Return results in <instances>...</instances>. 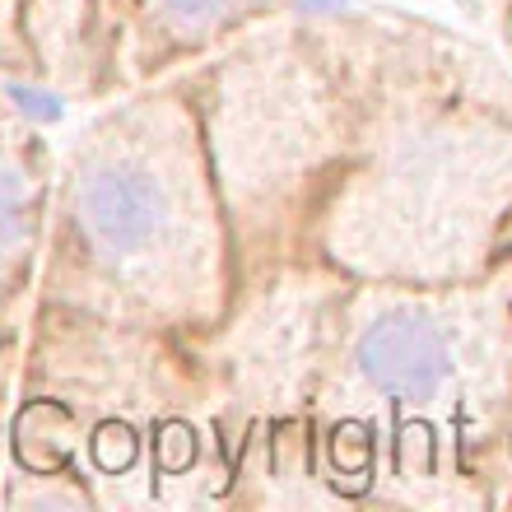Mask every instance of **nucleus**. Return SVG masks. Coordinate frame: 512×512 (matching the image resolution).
Masks as SVG:
<instances>
[{
	"label": "nucleus",
	"mask_w": 512,
	"mask_h": 512,
	"mask_svg": "<svg viewBox=\"0 0 512 512\" xmlns=\"http://www.w3.org/2000/svg\"><path fill=\"white\" fill-rule=\"evenodd\" d=\"M80 224L103 252L131 256L168 224V191L140 163H98L80 187Z\"/></svg>",
	"instance_id": "1"
},
{
	"label": "nucleus",
	"mask_w": 512,
	"mask_h": 512,
	"mask_svg": "<svg viewBox=\"0 0 512 512\" xmlns=\"http://www.w3.org/2000/svg\"><path fill=\"white\" fill-rule=\"evenodd\" d=\"M359 368L387 396L433 401L452 373V354H447V340L438 336V326H429L415 312H391L364 331Z\"/></svg>",
	"instance_id": "2"
},
{
	"label": "nucleus",
	"mask_w": 512,
	"mask_h": 512,
	"mask_svg": "<svg viewBox=\"0 0 512 512\" xmlns=\"http://www.w3.org/2000/svg\"><path fill=\"white\" fill-rule=\"evenodd\" d=\"M28 201H33V191H28V173L10 154H0V252H10L28 229Z\"/></svg>",
	"instance_id": "3"
},
{
	"label": "nucleus",
	"mask_w": 512,
	"mask_h": 512,
	"mask_svg": "<svg viewBox=\"0 0 512 512\" xmlns=\"http://www.w3.org/2000/svg\"><path fill=\"white\" fill-rule=\"evenodd\" d=\"M229 5L233 0H163V10L173 14V19H182V24H210V19H219Z\"/></svg>",
	"instance_id": "4"
},
{
	"label": "nucleus",
	"mask_w": 512,
	"mask_h": 512,
	"mask_svg": "<svg viewBox=\"0 0 512 512\" xmlns=\"http://www.w3.org/2000/svg\"><path fill=\"white\" fill-rule=\"evenodd\" d=\"M14 98H19V103H24L28 112H42V117H52V98H38V94H28V89H14Z\"/></svg>",
	"instance_id": "5"
}]
</instances>
